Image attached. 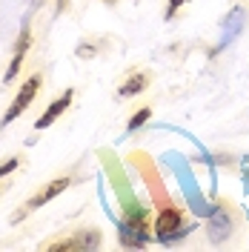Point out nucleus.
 Segmentation results:
<instances>
[{"mask_svg":"<svg viewBox=\"0 0 249 252\" xmlns=\"http://www.w3.org/2000/svg\"><path fill=\"white\" fill-rule=\"evenodd\" d=\"M146 86V78L143 75H132V78L126 80L124 86H121V97H129V94H138L140 89Z\"/></svg>","mask_w":249,"mask_h":252,"instance_id":"nucleus-10","label":"nucleus"},{"mask_svg":"<svg viewBox=\"0 0 249 252\" xmlns=\"http://www.w3.org/2000/svg\"><path fill=\"white\" fill-rule=\"evenodd\" d=\"M247 184H249V172H247Z\"/></svg>","mask_w":249,"mask_h":252,"instance_id":"nucleus-14","label":"nucleus"},{"mask_svg":"<svg viewBox=\"0 0 249 252\" xmlns=\"http://www.w3.org/2000/svg\"><path fill=\"white\" fill-rule=\"evenodd\" d=\"M184 3H187V0H169V9H166V20H172V17H175V12H178V9H181Z\"/></svg>","mask_w":249,"mask_h":252,"instance_id":"nucleus-13","label":"nucleus"},{"mask_svg":"<svg viewBox=\"0 0 249 252\" xmlns=\"http://www.w3.org/2000/svg\"><path fill=\"white\" fill-rule=\"evenodd\" d=\"M97 247H100V235L92 229V232H83L80 238H72V241H58L49 250L58 252V250H97Z\"/></svg>","mask_w":249,"mask_h":252,"instance_id":"nucleus-6","label":"nucleus"},{"mask_svg":"<svg viewBox=\"0 0 249 252\" xmlns=\"http://www.w3.org/2000/svg\"><path fill=\"white\" fill-rule=\"evenodd\" d=\"M209 223H206V229H209V238H212V244H220V241H226L229 232H232V218L226 215V209L223 206H215L212 209V215H209Z\"/></svg>","mask_w":249,"mask_h":252,"instance_id":"nucleus-5","label":"nucleus"},{"mask_svg":"<svg viewBox=\"0 0 249 252\" xmlns=\"http://www.w3.org/2000/svg\"><path fill=\"white\" fill-rule=\"evenodd\" d=\"M17 163H20L17 158H9V160H6V163L0 166V178H3V175H9V172H12V169H17Z\"/></svg>","mask_w":249,"mask_h":252,"instance_id":"nucleus-12","label":"nucleus"},{"mask_svg":"<svg viewBox=\"0 0 249 252\" xmlns=\"http://www.w3.org/2000/svg\"><path fill=\"white\" fill-rule=\"evenodd\" d=\"M244 23H247V12H244L241 6H235L232 12L226 15V23H223V34H220L218 46H215V55H218V52H223V49L229 46L235 37L244 32Z\"/></svg>","mask_w":249,"mask_h":252,"instance_id":"nucleus-4","label":"nucleus"},{"mask_svg":"<svg viewBox=\"0 0 249 252\" xmlns=\"http://www.w3.org/2000/svg\"><path fill=\"white\" fill-rule=\"evenodd\" d=\"M184 229H187V226H184V218H181V212H178L175 206H163V209L157 212V220H155V238L157 241L169 244L175 238L187 235Z\"/></svg>","mask_w":249,"mask_h":252,"instance_id":"nucleus-2","label":"nucleus"},{"mask_svg":"<svg viewBox=\"0 0 249 252\" xmlns=\"http://www.w3.org/2000/svg\"><path fill=\"white\" fill-rule=\"evenodd\" d=\"M69 103H72V89H69L66 94H61L55 103H49V109L43 112V118H37V121H34V129H46L49 124H55V118H58L61 112H66Z\"/></svg>","mask_w":249,"mask_h":252,"instance_id":"nucleus-7","label":"nucleus"},{"mask_svg":"<svg viewBox=\"0 0 249 252\" xmlns=\"http://www.w3.org/2000/svg\"><path fill=\"white\" fill-rule=\"evenodd\" d=\"M163 163H169V169L175 172V178L181 181V189H184V198H187L189 209H192L195 215H201V218H209L215 206H209L206 198L201 195V187H198V181H195V175H192V166H189L187 158L181 155V152H166V155H163Z\"/></svg>","mask_w":249,"mask_h":252,"instance_id":"nucleus-1","label":"nucleus"},{"mask_svg":"<svg viewBox=\"0 0 249 252\" xmlns=\"http://www.w3.org/2000/svg\"><path fill=\"white\" fill-rule=\"evenodd\" d=\"M66 187H69V178H58V181H52V184H49L46 189H40V192H37V195L31 198L29 204H26V209H37V206L49 204V201H52L55 195H61V192H63Z\"/></svg>","mask_w":249,"mask_h":252,"instance_id":"nucleus-8","label":"nucleus"},{"mask_svg":"<svg viewBox=\"0 0 249 252\" xmlns=\"http://www.w3.org/2000/svg\"><path fill=\"white\" fill-rule=\"evenodd\" d=\"M37 89H40V75H31L23 86H20V92H17V97L12 100V106L6 109V118H3V126H9L12 121H15L20 112H26V106H29L31 100H34V94H37Z\"/></svg>","mask_w":249,"mask_h":252,"instance_id":"nucleus-3","label":"nucleus"},{"mask_svg":"<svg viewBox=\"0 0 249 252\" xmlns=\"http://www.w3.org/2000/svg\"><path fill=\"white\" fill-rule=\"evenodd\" d=\"M149 115H152V112H149V109H140L138 115H135V118L129 121V132H135L138 126H143V124H146V121H149Z\"/></svg>","mask_w":249,"mask_h":252,"instance_id":"nucleus-11","label":"nucleus"},{"mask_svg":"<svg viewBox=\"0 0 249 252\" xmlns=\"http://www.w3.org/2000/svg\"><path fill=\"white\" fill-rule=\"evenodd\" d=\"M26 49H29V32H23V34H20V40H17L15 58H12V63H9L6 80H15V78H17V69H20V63H23V55H26Z\"/></svg>","mask_w":249,"mask_h":252,"instance_id":"nucleus-9","label":"nucleus"}]
</instances>
